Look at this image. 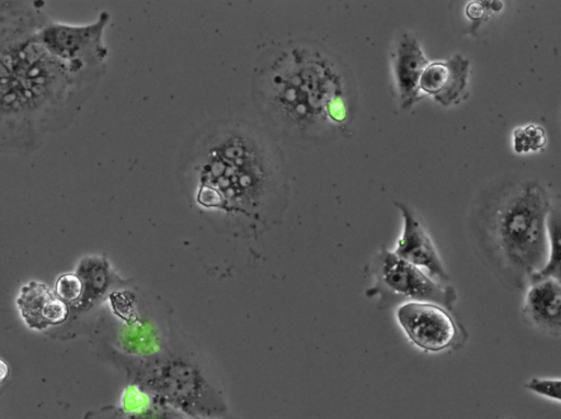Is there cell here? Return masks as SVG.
<instances>
[{
	"label": "cell",
	"mask_w": 561,
	"mask_h": 419,
	"mask_svg": "<svg viewBox=\"0 0 561 419\" xmlns=\"http://www.w3.org/2000/svg\"><path fill=\"white\" fill-rule=\"evenodd\" d=\"M8 375H9V366L5 363V361H3L0 358V386L3 385V383L8 378Z\"/></svg>",
	"instance_id": "ac0fdd59"
},
{
	"label": "cell",
	"mask_w": 561,
	"mask_h": 419,
	"mask_svg": "<svg viewBox=\"0 0 561 419\" xmlns=\"http://www.w3.org/2000/svg\"><path fill=\"white\" fill-rule=\"evenodd\" d=\"M547 227H548V257H547L546 263L542 267V269L536 275H534L533 279H537V278L560 279V260H561L560 211H559L558 202H554L550 210Z\"/></svg>",
	"instance_id": "5bb4252c"
},
{
	"label": "cell",
	"mask_w": 561,
	"mask_h": 419,
	"mask_svg": "<svg viewBox=\"0 0 561 419\" xmlns=\"http://www.w3.org/2000/svg\"><path fill=\"white\" fill-rule=\"evenodd\" d=\"M174 419H184V418H182V416H181V417H178V418H174Z\"/></svg>",
	"instance_id": "d6986e66"
},
{
	"label": "cell",
	"mask_w": 561,
	"mask_h": 419,
	"mask_svg": "<svg viewBox=\"0 0 561 419\" xmlns=\"http://www.w3.org/2000/svg\"><path fill=\"white\" fill-rule=\"evenodd\" d=\"M43 1H0V155L30 156L67 129L105 67L72 64L45 45Z\"/></svg>",
	"instance_id": "6da1fadb"
},
{
	"label": "cell",
	"mask_w": 561,
	"mask_h": 419,
	"mask_svg": "<svg viewBox=\"0 0 561 419\" xmlns=\"http://www.w3.org/2000/svg\"><path fill=\"white\" fill-rule=\"evenodd\" d=\"M54 292L65 303L79 302L83 292L82 281L77 274L65 273L57 279Z\"/></svg>",
	"instance_id": "e0dca14e"
},
{
	"label": "cell",
	"mask_w": 561,
	"mask_h": 419,
	"mask_svg": "<svg viewBox=\"0 0 561 419\" xmlns=\"http://www.w3.org/2000/svg\"><path fill=\"white\" fill-rule=\"evenodd\" d=\"M469 66V60L460 54L428 63L420 79V91L443 106L459 103L467 92Z\"/></svg>",
	"instance_id": "30bf717a"
},
{
	"label": "cell",
	"mask_w": 561,
	"mask_h": 419,
	"mask_svg": "<svg viewBox=\"0 0 561 419\" xmlns=\"http://www.w3.org/2000/svg\"><path fill=\"white\" fill-rule=\"evenodd\" d=\"M133 382L156 403L180 414L199 419L226 416L222 393L199 360L184 351L167 350L140 359Z\"/></svg>",
	"instance_id": "5b68a950"
},
{
	"label": "cell",
	"mask_w": 561,
	"mask_h": 419,
	"mask_svg": "<svg viewBox=\"0 0 561 419\" xmlns=\"http://www.w3.org/2000/svg\"><path fill=\"white\" fill-rule=\"evenodd\" d=\"M257 80L268 113L302 136L342 135L355 115L357 90L348 67L319 44H289L262 68Z\"/></svg>",
	"instance_id": "7a4b0ae2"
},
{
	"label": "cell",
	"mask_w": 561,
	"mask_h": 419,
	"mask_svg": "<svg viewBox=\"0 0 561 419\" xmlns=\"http://www.w3.org/2000/svg\"><path fill=\"white\" fill-rule=\"evenodd\" d=\"M217 419H228V418H226V417H222V418H217Z\"/></svg>",
	"instance_id": "ffe728a7"
},
{
	"label": "cell",
	"mask_w": 561,
	"mask_h": 419,
	"mask_svg": "<svg viewBox=\"0 0 561 419\" xmlns=\"http://www.w3.org/2000/svg\"><path fill=\"white\" fill-rule=\"evenodd\" d=\"M394 319L415 349L437 354L458 348L466 331L451 310L435 303L409 302L396 307Z\"/></svg>",
	"instance_id": "52a82bcc"
},
{
	"label": "cell",
	"mask_w": 561,
	"mask_h": 419,
	"mask_svg": "<svg viewBox=\"0 0 561 419\" xmlns=\"http://www.w3.org/2000/svg\"><path fill=\"white\" fill-rule=\"evenodd\" d=\"M77 275L83 285L81 302H91L98 298L107 286L108 264L101 257H85L78 265Z\"/></svg>",
	"instance_id": "4fadbf2b"
},
{
	"label": "cell",
	"mask_w": 561,
	"mask_h": 419,
	"mask_svg": "<svg viewBox=\"0 0 561 419\" xmlns=\"http://www.w3.org/2000/svg\"><path fill=\"white\" fill-rule=\"evenodd\" d=\"M402 229L393 253L424 271L434 280L449 283V274L438 249L416 212L403 202H396Z\"/></svg>",
	"instance_id": "ba28073f"
},
{
	"label": "cell",
	"mask_w": 561,
	"mask_h": 419,
	"mask_svg": "<svg viewBox=\"0 0 561 419\" xmlns=\"http://www.w3.org/2000/svg\"><path fill=\"white\" fill-rule=\"evenodd\" d=\"M197 171V202L230 214H256L274 184L264 151L255 139L239 132L213 140L199 158Z\"/></svg>",
	"instance_id": "277c9868"
},
{
	"label": "cell",
	"mask_w": 561,
	"mask_h": 419,
	"mask_svg": "<svg viewBox=\"0 0 561 419\" xmlns=\"http://www.w3.org/2000/svg\"><path fill=\"white\" fill-rule=\"evenodd\" d=\"M16 307L24 324L33 330L59 325L68 316L67 304L38 281H30L21 287Z\"/></svg>",
	"instance_id": "7c38bea8"
},
{
	"label": "cell",
	"mask_w": 561,
	"mask_h": 419,
	"mask_svg": "<svg viewBox=\"0 0 561 419\" xmlns=\"http://www.w3.org/2000/svg\"><path fill=\"white\" fill-rule=\"evenodd\" d=\"M547 143V134L542 126L529 123L514 128L512 148L516 154H529L541 150Z\"/></svg>",
	"instance_id": "9a60e30c"
},
{
	"label": "cell",
	"mask_w": 561,
	"mask_h": 419,
	"mask_svg": "<svg viewBox=\"0 0 561 419\" xmlns=\"http://www.w3.org/2000/svg\"><path fill=\"white\" fill-rule=\"evenodd\" d=\"M369 273L373 284L366 291V296H378L377 304L381 308L409 302H430L453 310L458 299L451 284L434 280L387 248L375 253L369 263Z\"/></svg>",
	"instance_id": "8992f818"
},
{
	"label": "cell",
	"mask_w": 561,
	"mask_h": 419,
	"mask_svg": "<svg viewBox=\"0 0 561 419\" xmlns=\"http://www.w3.org/2000/svg\"><path fill=\"white\" fill-rule=\"evenodd\" d=\"M560 386L559 377L534 376L526 381L525 388L541 398L560 404Z\"/></svg>",
	"instance_id": "2e32d148"
},
{
	"label": "cell",
	"mask_w": 561,
	"mask_h": 419,
	"mask_svg": "<svg viewBox=\"0 0 561 419\" xmlns=\"http://www.w3.org/2000/svg\"><path fill=\"white\" fill-rule=\"evenodd\" d=\"M554 203L533 179L493 186L476 204L471 228L482 259L506 287L524 291L548 257V216Z\"/></svg>",
	"instance_id": "3957f363"
},
{
	"label": "cell",
	"mask_w": 561,
	"mask_h": 419,
	"mask_svg": "<svg viewBox=\"0 0 561 419\" xmlns=\"http://www.w3.org/2000/svg\"><path fill=\"white\" fill-rule=\"evenodd\" d=\"M427 65L419 41L410 33H402L393 53V76L402 110L412 107L421 99L420 79Z\"/></svg>",
	"instance_id": "8fae6325"
},
{
	"label": "cell",
	"mask_w": 561,
	"mask_h": 419,
	"mask_svg": "<svg viewBox=\"0 0 561 419\" xmlns=\"http://www.w3.org/2000/svg\"><path fill=\"white\" fill-rule=\"evenodd\" d=\"M522 317L535 330L559 338L561 333L560 279H533L524 288Z\"/></svg>",
	"instance_id": "9c48e42d"
}]
</instances>
